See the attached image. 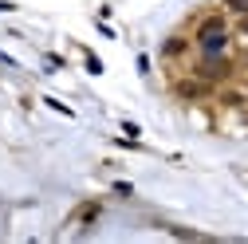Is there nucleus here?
<instances>
[{"instance_id":"20e7f679","label":"nucleus","mask_w":248,"mask_h":244,"mask_svg":"<svg viewBox=\"0 0 248 244\" xmlns=\"http://www.w3.org/2000/svg\"><path fill=\"white\" fill-rule=\"evenodd\" d=\"M185 51V40L181 36H173V40H166V47H162V55H170V59H177Z\"/></svg>"},{"instance_id":"0eeeda50","label":"nucleus","mask_w":248,"mask_h":244,"mask_svg":"<svg viewBox=\"0 0 248 244\" xmlns=\"http://www.w3.org/2000/svg\"><path fill=\"white\" fill-rule=\"evenodd\" d=\"M240 32H244V36H248V16H244V20H240Z\"/></svg>"},{"instance_id":"f03ea898","label":"nucleus","mask_w":248,"mask_h":244,"mask_svg":"<svg viewBox=\"0 0 248 244\" xmlns=\"http://www.w3.org/2000/svg\"><path fill=\"white\" fill-rule=\"evenodd\" d=\"M197 47H201V55H225V47H229V28L197 36Z\"/></svg>"},{"instance_id":"39448f33","label":"nucleus","mask_w":248,"mask_h":244,"mask_svg":"<svg viewBox=\"0 0 248 244\" xmlns=\"http://www.w3.org/2000/svg\"><path fill=\"white\" fill-rule=\"evenodd\" d=\"M177 91H181V95H189V99H193V95H201L205 87H201V83H177Z\"/></svg>"},{"instance_id":"f257e3e1","label":"nucleus","mask_w":248,"mask_h":244,"mask_svg":"<svg viewBox=\"0 0 248 244\" xmlns=\"http://www.w3.org/2000/svg\"><path fill=\"white\" fill-rule=\"evenodd\" d=\"M229 71H232V63L225 55H201V79L217 83V79H229Z\"/></svg>"},{"instance_id":"7ed1b4c3","label":"nucleus","mask_w":248,"mask_h":244,"mask_svg":"<svg viewBox=\"0 0 248 244\" xmlns=\"http://www.w3.org/2000/svg\"><path fill=\"white\" fill-rule=\"evenodd\" d=\"M221 28H229V24H225V16H209V20H201L197 36H205V32H221Z\"/></svg>"},{"instance_id":"423d86ee","label":"nucleus","mask_w":248,"mask_h":244,"mask_svg":"<svg viewBox=\"0 0 248 244\" xmlns=\"http://www.w3.org/2000/svg\"><path fill=\"white\" fill-rule=\"evenodd\" d=\"M225 8H229V12H240V16H248V0H225Z\"/></svg>"}]
</instances>
